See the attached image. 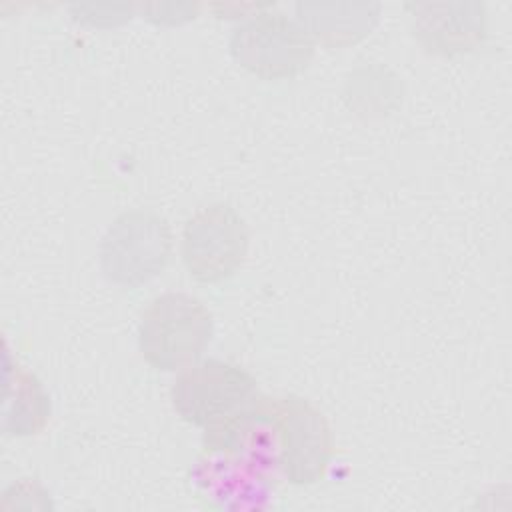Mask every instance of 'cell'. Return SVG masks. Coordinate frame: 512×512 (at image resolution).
Masks as SVG:
<instances>
[{"label":"cell","mask_w":512,"mask_h":512,"mask_svg":"<svg viewBox=\"0 0 512 512\" xmlns=\"http://www.w3.org/2000/svg\"><path fill=\"white\" fill-rule=\"evenodd\" d=\"M212 332V314L196 296L164 292L140 316L138 348L152 368L174 372L202 356Z\"/></svg>","instance_id":"6da1fadb"},{"label":"cell","mask_w":512,"mask_h":512,"mask_svg":"<svg viewBox=\"0 0 512 512\" xmlns=\"http://www.w3.org/2000/svg\"><path fill=\"white\" fill-rule=\"evenodd\" d=\"M172 254V234L164 216L150 208L122 212L100 242V268L120 286H140L158 276Z\"/></svg>","instance_id":"7a4b0ae2"},{"label":"cell","mask_w":512,"mask_h":512,"mask_svg":"<svg viewBox=\"0 0 512 512\" xmlns=\"http://www.w3.org/2000/svg\"><path fill=\"white\" fill-rule=\"evenodd\" d=\"M268 416L278 446V468L290 484L310 486L324 478L334 454L326 416L306 398H268Z\"/></svg>","instance_id":"3957f363"},{"label":"cell","mask_w":512,"mask_h":512,"mask_svg":"<svg viewBox=\"0 0 512 512\" xmlns=\"http://www.w3.org/2000/svg\"><path fill=\"white\" fill-rule=\"evenodd\" d=\"M250 244L246 220L230 204L196 210L184 224L180 254L190 278L202 284L228 280L244 264Z\"/></svg>","instance_id":"277c9868"},{"label":"cell","mask_w":512,"mask_h":512,"mask_svg":"<svg viewBox=\"0 0 512 512\" xmlns=\"http://www.w3.org/2000/svg\"><path fill=\"white\" fill-rule=\"evenodd\" d=\"M256 394V378L246 368L210 358L180 370L170 402L184 422L206 428L238 412Z\"/></svg>","instance_id":"5b68a950"},{"label":"cell","mask_w":512,"mask_h":512,"mask_svg":"<svg viewBox=\"0 0 512 512\" xmlns=\"http://www.w3.org/2000/svg\"><path fill=\"white\" fill-rule=\"evenodd\" d=\"M310 32L280 12H262L232 30L230 54L248 72L274 80L304 70L312 58Z\"/></svg>","instance_id":"8992f818"},{"label":"cell","mask_w":512,"mask_h":512,"mask_svg":"<svg viewBox=\"0 0 512 512\" xmlns=\"http://www.w3.org/2000/svg\"><path fill=\"white\" fill-rule=\"evenodd\" d=\"M50 418V396L34 372L12 366L6 356L4 372V400H2V428L12 436L38 434Z\"/></svg>","instance_id":"52a82bcc"},{"label":"cell","mask_w":512,"mask_h":512,"mask_svg":"<svg viewBox=\"0 0 512 512\" xmlns=\"http://www.w3.org/2000/svg\"><path fill=\"white\" fill-rule=\"evenodd\" d=\"M296 8L310 36L332 46L362 38L372 28L378 10L372 4H298Z\"/></svg>","instance_id":"ba28073f"}]
</instances>
